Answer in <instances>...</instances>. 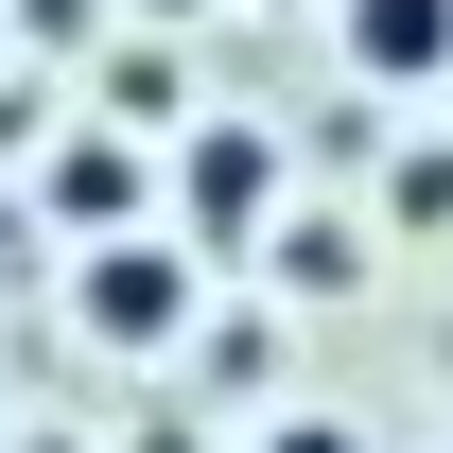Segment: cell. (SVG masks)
I'll use <instances>...</instances> for the list:
<instances>
[{"label":"cell","mask_w":453,"mask_h":453,"mask_svg":"<svg viewBox=\"0 0 453 453\" xmlns=\"http://www.w3.org/2000/svg\"><path fill=\"white\" fill-rule=\"evenodd\" d=\"M262 226H280V140L262 122H192L174 140V244L192 262H262Z\"/></svg>","instance_id":"6da1fadb"},{"label":"cell","mask_w":453,"mask_h":453,"mask_svg":"<svg viewBox=\"0 0 453 453\" xmlns=\"http://www.w3.org/2000/svg\"><path fill=\"white\" fill-rule=\"evenodd\" d=\"M192 280H210L192 244H157V226H105L70 296H88V332H105V349H174V332H192Z\"/></svg>","instance_id":"7a4b0ae2"},{"label":"cell","mask_w":453,"mask_h":453,"mask_svg":"<svg viewBox=\"0 0 453 453\" xmlns=\"http://www.w3.org/2000/svg\"><path fill=\"white\" fill-rule=\"evenodd\" d=\"M332 53L366 70V88H453V0H349Z\"/></svg>","instance_id":"3957f363"},{"label":"cell","mask_w":453,"mask_h":453,"mask_svg":"<svg viewBox=\"0 0 453 453\" xmlns=\"http://www.w3.org/2000/svg\"><path fill=\"white\" fill-rule=\"evenodd\" d=\"M35 192H53V226H70V244H105V226H140V157H122L105 122H70Z\"/></svg>","instance_id":"277c9868"},{"label":"cell","mask_w":453,"mask_h":453,"mask_svg":"<svg viewBox=\"0 0 453 453\" xmlns=\"http://www.w3.org/2000/svg\"><path fill=\"white\" fill-rule=\"evenodd\" d=\"M262 262H280L296 296H349V280H366V244H349V226H262Z\"/></svg>","instance_id":"5b68a950"},{"label":"cell","mask_w":453,"mask_h":453,"mask_svg":"<svg viewBox=\"0 0 453 453\" xmlns=\"http://www.w3.org/2000/svg\"><path fill=\"white\" fill-rule=\"evenodd\" d=\"M244 453H366V418H332V401H280V418H262Z\"/></svg>","instance_id":"8992f818"},{"label":"cell","mask_w":453,"mask_h":453,"mask_svg":"<svg viewBox=\"0 0 453 453\" xmlns=\"http://www.w3.org/2000/svg\"><path fill=\"white\" fill-rule=\"evenodd\" d=\"M401 226H453V140H418V157H401Z\"/></svg>","instance_id":"52a82bcc"}]
</instances>
